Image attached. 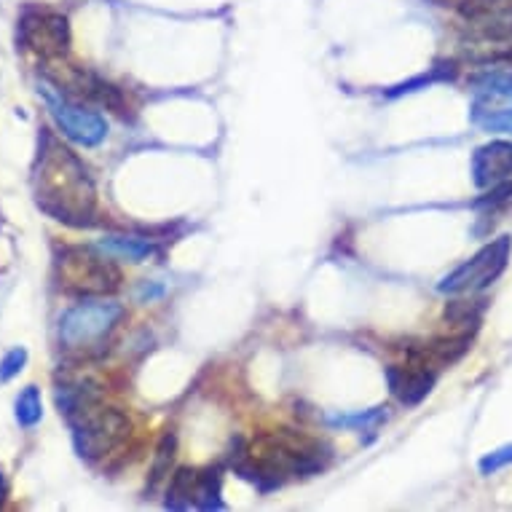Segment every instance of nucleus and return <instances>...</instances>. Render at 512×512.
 Listing matches in <instances>:
<instances>
[{"label": "nucleus", "mask_w": 512, "mask_h": 512, "mask_svg": "<svg viewBox=\"0 0 512 512\" xmlns=\"http://www.w3.org/2000/svg\"><path fill=\"white\" fill-rule=\"evenodd\" d=\"M472 121L488 132V135H510L512 137V108L504 110H486V113H480L475 110L472 113Z\"/></svg>", "instance_id": "14"}, {"label": "nucleus", "mask_w": 512, "mask_h": 512, "mask_svg": "<svg viewBox=\"0 0 512 512\" xmlns=\"http://www.w3.org/2000/svg\"><path fill=\"white\" fill-rule=\"evenodd\" d=\"M470 169L478 188H494L504 180H512V143L494 140V143L480 145L478 151L472 153Z\"/></svg>", "instance_id": "7"}, {"label": "nucleus", "mask_w": 512, "mask_h": 512, "mask_svg": "<svg viewBox=\"0 0 512 512\" xmlns=\"http://www.w3.org/2000/svg\"><path fill=\"white\" fill-rule=\"evenodd\" d=\"M41 97L46 102V108H49L51 118H54V124L59 126V132L68 137L70 143L94 148L108 137V121L100 113L86 110L84 105L70 100L59 86L41 84Z\"/></svg>", "instance_id": "5"}, {"label": "nucleus", "mask_w": 512, "mask_h": 512, "mask_svg": "<svg viewBox=\"0 0 512 512\" xmlns=\"http://www.w3.org/2000/svg\"><path fill=\"white\" fill-rule=\"evenodd\" d=\"M6 496H9V483H6V475L0 472V504L6 502Z\"/></svg>", "instance_id": "18"}, {"label": "nucleus", "mask_w": 512, "mask_h": 512, "mask_svg": "<svg viewBox=\"0 0 512 512\" xmlns=\"http://www.w3.org/2000/svg\"><path fill=\"white\" fill-rule=\"evenodd\" d=\"M512 252V236H499L494 242H488L486 247H480L470 261H464L459 269H454L448 277L437 285L440 293L448 295H472L486 290L502 277L507 263H510Z\"/></svg>", "instance_id": "4"}, {"label": "nucleus", "mask_w": 512, "mask_h": 512, "mask_svg": "<svg viewBox=\"0 0 512 512\" xmlns=\"http://www.w3.org/2000/svg\"><path fill=\"white\" fill-rule=\"evenodd\" d=\"M194 504L199 510H220V475L215 470L196 472Z\"/></svg>", "instance_id": "11"}, {"label": "nucleus", "mask_w": 512, "mask_h": 512, "mask_svg": "<svg viewBox=\"0 0 512 512\" xmlns=\"http://www.w3.org/2000/svg\"><path fill=\"white\" fill-rule=\"evenodd\" d=\"M17 38L25 49L41 54L43 59H59L70 49V25L57 11L33 9L19 19Z\"/></svg>", "instance_id": "6"}, {"label": "nucleus", "mask_w": 512, "mask_h": 512, "mask_svg": "<svg viewBox=\"0 0 512 512\" xmlns=\"http://www.w3.org/2000/svg\"><path fill=\"white\" fill-rule=\"evenodd\" d=\"M507 464H512V443L502 445V448H496V451H491V454L483 456L478 467L483 475H494V472L504 470Z\"/></svg>", "instance_id": "17"}, {"label": "nucleus", "mask_w": 512, "mask_h": 512, "mask_svg": "<svg viewBox=\"0 0 512 512\" xmlns=\"http://www.w3.org/2000/svg\"><path fill=\"white\" fill-rule=\"evenodd\" d=\"M124 306L116 301H81L59 317V349L76 360H92L108 349L124 319Z\"/></svg>", "instance_id": "2"}, {"label": "nucleus", "mask_w": 512, "mask_h": 512, "mask_svg": "<svg viewBox=\"0 0 512 512\" xmlns=\"http://www.w3.org/2000/svg\"><path fill=\"white\" fill-rule=\"evenodd\" d=\"M194 480L196 470H177V475L172 478V486H169L167 507H172V510L191 507L194 504Z\"/></svg>", "instance_id": "13"}, {"label": "nucleus", "mask_w": 512, "mask_h": 512, "mask_svg": "<svg viewBox=\"0 0 512 512\" xmlns=\"http://www.w3.org/2000/svg\"><path fill=\"white\" fill-rule=\"evenodd\" d=\"M59 285L76 295H108L121 285V271L92 247H65L59 252Z\"/></svg>", "instance_id": "3"}, {"label": "nucleus", "mask_w": 512, "mask_h": 512, "mask_svg": "<svg viewBox=\"0 0 512 512\" xmlns=\"http://www.w3.org/2000/svg\"><path fill=\"white\" fill-rule=\"evenodd\" d=\"M27 365V349L25 346H14L11 352L3 354L0 360V384H6L11 378H17Z\"/></svg>", "instance_id": "15"}, {"label": "nucleus", "mask_w": 512, "mask_h": 512, "mask_svg": "<svg viewBox=\"0 0 512 512\" xmlns=\"http://www.w3.org/2000/svg\"><path fill=\"white\" fill-rule=\"evenodd\" d=\"M478 89L499 97H512V73H486L478 78Z\"/></svg>", "instance_id": "16"}, {"label": "nucleus", "mask_w": 512, "mask_h": 512, "mask_svg": "<svg viewBox=\"0 0 512 512\" xmlns=\"http://www.w3.org/2000/svg\"><path fill=\"white\" fill-rule=\"evenodd\" d=\"M392 395L403 405H419L435 387V373L427 365H392L387 370Z\"/></svg>", "instance_id": "8"}, {"label": "nucleus", "mask_w": 512, "mask_h": 512, "mask_svg": "<svg viewBox=\"0 0 512 512\" xmlns=\"http://www.w3.org/2000/svg\"><path fill=\"white\" fill-rule=\"evenodd\" d=\"M464 17L486 27V33L512 35V0H467Z\"/></svg>", "instance_id": "9"}, {"label": "nucleus", "mask_w": 512, "mask_h": 512, "mask_svg": "<svg viewBox=\"0 0 512 512\" xmlns=\"http://www.w3.org/2000/svg\"><path fill=\"white\" fill-rule=\"evenodd\" d=\"M43 419V400L41 389L38 387H25L22 395L17 397V421L19 427L33 429L38 421Z\"/></svg>", "instance_id": "12"}, {"label": "nucleus", "mask_w": 512, "mask_h": 512, "mask_svg": "<svg viewBox=\"0 0 512 512\" xmlns=\"http://www.w3.org/2000/svg\"><path fill=\"white\" fill-rule=\"evenodd\" d=\"M35 204L49 218L65 226H89L97 212V185L76 153L57 143L49 132L41 135V148L33 169Z\"/></svg>", "instance_id": "1"}, {"label": "nucleus", "mask_w": 512, "mask_h": 512, "mask_svg": "<svg viewBox=\"0 0 512 512\" xmlns=\"http://www.w3.org/2000/svg\"><path fill=\"white\" fill-rule=\"evenodd\" d=\"M97 250H102L110 258H121V261L140 263L148 261L153 252H156V244L145 236H132V234H110L102 236L97 242Z\"/></svg>", "instance_id": "10"}]
</instances>
